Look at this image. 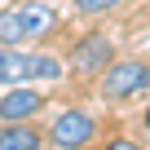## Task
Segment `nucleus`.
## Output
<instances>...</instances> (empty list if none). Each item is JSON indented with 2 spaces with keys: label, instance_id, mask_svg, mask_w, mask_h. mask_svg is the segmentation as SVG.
I'll return each instance as SVG.
<instances>
[{
  "label": "nucleus",
  "instance_id": "f257e3e1",
  "mask_svg": "<svg viewBox=\"0 0 150 150\" xmlns=\"http://www.w3.org/2000/svg\"><path fill=\"white\" fill-rule=\"evenodd\" d=\"M150 88V62L141 57H124V62H110L102 71V97L106 102H132Z\"/></svg>",
  "mask_w": 150,
  "mask_h": 150
},
{
  "label": "nucleus",
  "instance_id": "f03ea898",
  "mask_svg": "<svg viewBox=\"0 0 150 150\" xmlns=\"http://www.w3.org/2000/svg\"><path fill=\"white\" fill-rule=\"evenodd\" d=\"M93 137H97V119L88 110H80V106L57 110L53 124H49V141L57 150H84V146H93Z\"/></svg>",
  "mask_w": 150,
  "mask_h": 150
},
{
  "label": "nucleus",
  "instance_id": "7ed1b4c3",
  "mask_svg": "<svg viewBox=\"0 0 150 150\" xmlns=\"http://www.w3.org/2000/svg\"><path fill=\"white\" fill-rule=\"evenodd\" d=\"M110 57H115L110 35H106V31H93V35H84L80 44L71 49V71H75V75H102V71L110 66Z\"/></svg>",
  "mask_w": 150,
  "mask_h": 150
},
{
  "label": "nucleus",
  "instance_id": "20e7f679",
  "mask_svg": "<svg viewBox=\"0 0 150 150\" xmlns=\"http://www.w3.org/2000/svg\"><path fill=\"white\" fill-rule=\"evenodd\" d=\"M40 110H44V93H35L27 84H13L5 97H0V124H27Z\"/></svg>",
  "mask_w": 150,
  "mask_h": 150
},
{
  "label": "nucleus",
  "instance_id": "39448f33",
  "mask_svg": "<svg viewBox=\"0 0 150 150\" xmlns=\"http://www.w3.org/2000/svg\"><path fill=\"white\" fill-rule=\"evenodd\" d=\"M18 9H22V22H27V40H40L57 27V9L44 5V0H22Z\"/></svg>",
  "mask_w": 150,
  "mask_h": 150
},
{
  "label": "nucleus",
  "instance_id": "423d86ee",
  "mask_svg": "<svg viewBox=\"0 0 150 150\" xmlns=\"http://www.w3.org/2000/svg\"><path fill=\"white\" fill-rule=\"evenodd\" d=\"M0 150H44V141L27 124H0Z\"/></svg>",
  "mask_w": 150,
  "mask_h": 150
},
{
  "label": "nucleus",
  "instance_id": "0eeeda50",
  "mask_svg": "<svg viewBox=\"0 0 150 150\" xmlns=\"http://www.w3.org/2000/svg\"><path fill=\"white\" fill-rule=\"evenodd\" d=\"M0 44H5V49L27 44V22H22V9H18V5L0 9Z\"/></svg>",
  "mask_w": 150,
  "mask_h": 150
},
{
  "label": "nucleus",
  "instance_id": "6e6552de",
  "mask_svg": "<svg viewBox=\"0 0 150 150\" xmlns=\"http://www.w3.org/2000/svg\"><path fill=\"white\" fill-rule=\"evenodd\" d=\"M119 5H124V0H75V13H80V18H102V13H110Z\"/></svg>",
  "mask_w": 150,
  "mask_h": 150
},
{
  "label": "nucleus",
  "instance_id": "1a4fd4ad",
  "mask_svg": "<svg viewBox=\"0 0 150 150\" xmlns=\"http://www.w3.org/2000/svg\"><path fill=\"white\" fill-rule=\"evenodd\" d=\"M106 150H146V146H137V141H128V137H115Z\"/></svg>",
  "mask_w": 150,
  "mask_h": 150
},
{
  "label": "nucleus",
  "instance_id": "9d476101",
  "mask_svg": "<svg viewBox=\"0 0 150 150\" xmlns=\"http://www.w3.org/2000/svg\"><path fill=\"white\" fill-rule=\"evenodd\" d=\"M141 124H146V128H150V106H146V115H141Z\"/></svg>",
  "mask_w": 150,
  "mask_h": 150
}]
</instances>
